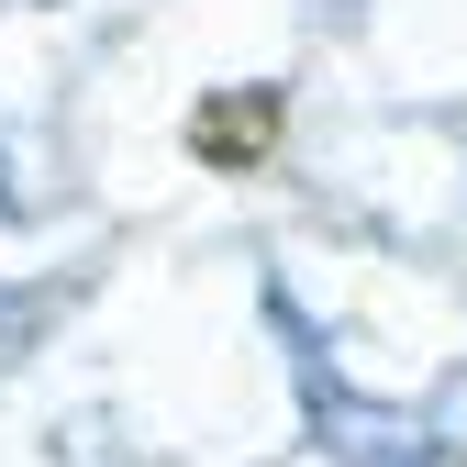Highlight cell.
<instances>
[{
	"mask_svg": "<svg viewBox=\"0 0 467 467\" xmlns=\"http://www.w3.org/2000/svg\"><path fill=\"white\" fill-rule=\"evenodd\" d=\"M267 134H278V100H267V89H245V100H201V123H190L201 167H267Z\"/></svg>",
	"mask_w": 467,
	"mask_h": 467,
	"instance_id": "cell-1",
	"label": "cell"
}]
</instances>
